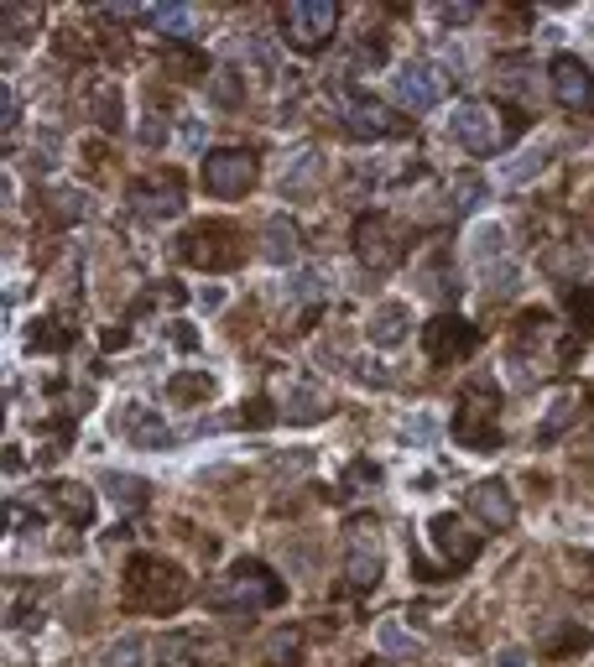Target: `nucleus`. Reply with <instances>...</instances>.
<instances>
[{
    "mask_svg": "<svg viewBox=\"0 0 594 667\" xmlns=\"http://www.w3.org/2000/svg\"><path fill=\"white\" fill-rule=\"evenodd\" d=\"M183 594H188L183 573L173 569V564H162V558H136V564L125 569V600H131L136 610H146V615L178 610Z\"/></svg>",
    "mask_w": 594,
    "mask_h": 667,
    "instance_id": "nucleus-1",
    "label": "nucleus"
},
{
    "mask_svg": "<svg viewBox=\"0 0 594 667\" xmlns=\"http://www.w3.org/2000/svg\"><path fill=\"white\" fill-rule=\"evenodd\" d=\"M449 125H454L459 146L475 152V157H495V152L512 141V120H506V110L491 105V99H459Z\"/></svg>",
    "mask_w": 594,
    "mask_h": 667,
    "instance_id": "nucleus-2",
    "label": "nucleus"
},
{
    "mask_svg": "<svg viewBox=\"0 0 594 667\" xmlns=\"http://www.w3.org/2000/svg\"><path fill=\"white\" fill-rule=\"evenodd\" d=\"M282 600H287L282 579L266 564H256V558L235 564V569L224 573V584H215L219 610H266V605H282Z\"/></svg>",
    "mask_w": 594,
    "mask_h": 667,
    "instance_id": "nucleus-3",
    "label": "nucleus"
},
{
    "mask_svg": "<svg viewBox=\"0 0 594 667\" xmlns=\"http://www.w3.org/2000/svg\"><path fill=\"white\" fill-rule=\"evenodd\" d=\"M334 26H339V6L334 0H287L282 6V32L293 42L297 53H318L334 42Z\"/></svg>",
    "mask_w": 594,
    "mask_h": 667,
    "instance_id": "nucleus-4",
    "label": "nucleus"
},
{
    "mask_svg": "<svg viewBox=\"0 0 594 667\" xmlns=\"http://www.w3.org/2000/svg\"><path fill=\"white\" fill-rule=\"evenodd\" d=\"M204 188L215 198H245L256 188V157L245 146H219L204 157Z\"/></svg>",
    "mask_w": 594,
    "mask_h": 667,
    "instance_id": "nucleus-5",
    "label": "nucleus"
},
{
    "mask_svg": "<svg viewBox=\"0 0 594 667\" xmlns=\"http://www.w3.org/2000/svg\"><path fill=\"white\" fill-rule=\"evenodd\" d=\"M178 255L188 266H204V272H224L240 261V236L230 225H194L188 236L178 240Z\"/></svg>",
    "mask_w": 594,
    "mask_h": 667,
    "instance_id": "nucleus-6",
    "label": "nucleus"
},
{
    "mask_svg": "<svg viewBox=\"0 0 594 667\" xmlns=\"http://www.w3.org/2000/svg\"><path fill=\"white\" fill-rule=\"evenodd\" d=\"M443 95H449V79L438 63H402L396 68V105L402 110H428Z\"/></svg>",
    "mask_w": 594,
    "mask_h": 667,
    "instance_id": "nucleus-7",
    "label": "nucleus"
},
{
    "mask_svg": "<svg viewBox=\"0 0 594 667\" xmlns=\"http://www.w3.org/2000/svg\"><path fill=\"white\" fill-rule=\"evenodd\" d=\"M428 537H433L438 564H443V569H470V564H475L480 543L470 537V527H464L459 516H449V511H443V516H433V522H428Z\"/></svg>",
    "mask_w": 594,
    "mask_h": 667,
    "instance_id": "nucleus-8",
    "label": "nucleus"
},
{
    "mask_svg": "<svg viewBox=\"0 0 594 667\" xmlns=\"http://www.w3.org/2000/svg\"><path fill=\"white\" fill-rule=\"evenodd\" d=\"M548 74H553V95L563 110H594V74L574 53H558Z\"/></svg>",
    "mask_w": 594,
    "mask_h": 667,
    "instance_id": "nucleus-9",
    "label": "nucleus"
},
{
    "mask_svg": "<svg viewBox=\"0 0 594 667\" xmlns=\"http://www.w3.org/2000/svg\"><path fill=\"white\" fill-rule=\"evenodd\" d=\"M422 345H428V354H433L438 365H449V360H464L480 339L459 314H443V318H433V324L422 329Z\"/></svg>",
    "mask_w": 594,
    "mask_h": 667,
    "instance_id": "nucleus-10",
    "label": "nucleus"
},
{
    "mask_svg": "<svg viewBox=\"0 0 594 667\" xmlns=\"http://www.w3.org/2000/svg\"><path fill=\"white\" fill-rule=\"evenodd\" d=\"M470 516H475L485 532H506L516 522V501L512 491L501 485V480H480L475 491H470Z\"/></svg>",
    "mask_w": 594,
    "mask_h": 667,
    "instance_id": "nucleus-11",
    "label": "nucleus"
},
{
    "mask_svg": "<svg viewBox=\"0 0 594 667\" xmlns=\"http://www.w3.org/2000/svg\"><path fill=\"white\" fill-rule=\"evenodd\" d=\"M344 120H350V131L365 141H381V136H396V131H402V116H396L386 99H350Z\"/></svg>",
    "mask_w": 594,
    "mask_h": 667,
    "instance_id": "nucleus-12",
    "label": "nucleus"
},
{
    "mask_svg": "<svg viewBox=\"0 0 594 667\" xmlns=\"http://www.w3.org/2000/svg\"><path fill=\"white\" fill-rule=\"evenodd\" d=\"M355 251L365 266H392L396 261V236H392V219L386 215H365L355 225Z\"/></svg>",
    "mask_w": 594,
    "mask_h": 667,
    "instance_id": "nucleus-13",
    "label": "nucleus"
},
{
    "mask_svg": "<svg viewBox=\"0 0 594 667\" xmlns=\"http://www.w3.org/2000/svg\"><path fill=\"white\" fill-rule=\"evenodd\" d=\"M344 579L355 594H371L381 584V543L371 537V527L360 532V543H350V564H344Z\"/></svg>",
    "mask_w": 594,
    "mask_h": 667,
    "instance_id": "nucleus-14",
    "label": "nucleus"
},
{
    "mask_svg": "<svg viewBox=\"0 0 594 667\" xmlns=\"http://www.w3.org/2000/svg\"><path fill=\"white\" fill-rule=\"evenodd\" d=\"M131 204H136V215H152V219L178 215V209H183L178 177H157V183H141V188H131Z\"/></svg>",
    "mask_w": 594,
    "mask_h": 667,
    "instance_id": "nucleus-15",
    "label": "nucleus"
},
{
    "mask_svg": "<svg viewBox=\"0 0 594 667\" xmlns=\"http://www.w3.org/2000/svg\"><path fill=\"white\" fill-rule=\"evenodd\" d=\"M297 225L287 215H277L272 225H266V261H277V266H293L297 261Z\"/></svg>",
    "mask_w": 594,
    "mask_h": 667,
    "instance_id": "nucleus-16",
    "label": "nucleus"
},
{
    "mask_svg": "<svg viewBox=\"0 0 594 667\" xmlns=\"http://www.w3.org/2000/svg\"><path fill=\"white\" fill-rule=\"evenodd\" d=\"M407 324H413L407 308H402V303H386V308H376V318H371V339H376V345H402V339H407Z\"/></svg>",
    "mask_w": 594,
    "mask_h": 667,
    "instance_id": "nucleus-17",
    "label": "nucleus"
},
{
    "mask_svg": "<svg viewBox=\"0 0 594 667\" xmlns=\"http://www.w3.org/2000/svg\"><path fill=\"white\" fill-rule=\"evenodd\" d=\"M141 17L152 21L157 32H167V37H194V11L188 6H152V11H141Z\"/></svg>",
    "mask_w": 594,
    "mask_h": 667,
    "instance_id": "nucleus-18",
    "label": "nucleus"
},
{
    "mask_svg": "<svg viewBox=\"0 0 594 667\" xmlns=\"http://www.w3.org/2000/svg\"><path fill=\"white\" fill-rule=\"evenodd\" d=\"M167 392H173V402H209L215 396V375L209 371H183L167 381Z\"/></svg>",
    "mask_w": 594,
    "mask_h": 667,
    "instance_id": "nucleus-19",
    "label": "nucleus"
},
{
    "mask_svg": "<svg viewBox=\"0 0 594 667\" xmlns=\"http://www.w3.org/2000/svg\"><path fill=\"white\" fill-rule=\"evenodd\" d=\"M105 495H116V506L136 511L146 501V480H131V474H105Z\"/></svg>",
    "mask_w": 594,
    "mask_h": 667,
    "instance_id": "nucleus-20",
    "label": "nucleus"
},
{
    "mask_svg": "<svg viewBox=\"0 0 594 667\" xmlns=\"http://www.w3.org/2000/svg\"><path fill=\"white\" fill-rule=\"evenodd\" d=\"M53 501H58V511H68L74 522H89V516H95V506H89V491H84V485H53Z\"/></svg>",
    "mask_w": 594,
    "mask_h": 667,
    "instance_id": "nucleus-21",
    "label": "nucleus"
},
{
    "mask_svg": "<svg viewBox=\"0 0 594 667\" xmlns=\"http://www.w3.org/2000/svg\"><path fill=\"white\" fill-rule=\"evenodd\" d=\"M381 652H386V657H417V652H422V642H417V636H407L396 621H386V626H381Z\"/></svg>",
    "mask_w": 594,
    "mask_h": 667,
    "instance_id": "nucleus-22",
    "label": "nucleus"
},
{
    "mask_svg": "<svg viewBox=\"0 0 594 667\" xmlns=\"http://www.w3.org/2000/svg\"><path fill=\"white\" fill-rule=\"evenodd\" d=\"M297 647H302V631L282 626L277 636H272V667H293L297 663Z\"/></svg>",
    "mask_w": 594,
    "mask_h": 667,
    "instance_id": "nucleus-23",
    "label": "nucleus"
},
{
    "mask_svg": "<svg viewBox=\"0 0 594 667\" xmlns=\"http://www.w3.org/2000/svg\"><path fill=\"white\" fill-rule=\"evenodd\" d=\"M318 413H323V396H318L314 386H297V396L287 402V417H293V423H318Z\"/></svg>",
    "mask_w": 594,
    "mask_h": 667,
    "instance_id": "nucleus-24",
    "label": "nucleus"
},
{
    "mask_svg": "<svg viewBox=\"0 0 594 667\" xmlns=\"http://www.w3.org/2000/svg\"><path fill=\"white\" fill-rule=\"evenodd\" d=\"M162 667H198V647L188 636H167L162 642Z\"/></svg>",
    "mask_w": 594,
    "mask_h": 667,
    "instance_id": "nucleus-25",
    "label": "nucleus"
},
{
    "mask_svg": "<svg viewBox=\"0 0 594 667\" xmlns=\"http://www.w3.org/2000/svg\"><path fill=\"white\" fill-rule=\"evenodd\" d=\"M501 245H506V230H501V225H480L475 240H470V251H475L480 261H495V255H501Z\"/></svg>",
    "mask_w": 594,
    "mask_h": 667,
    "instance_id": "nucleus-26",
    "label": "nucleus"
},
{
    "mask_svg": "<svg viewBox=\"0 0 594 667\" xmlns=\"http://www.w3.org/2000/svg\"><path fill=\"white\" fill-rule=\"evenodd\" d=\"M574 407H579V396H558L553 413H548V423H542V438H553L558 428H569V423H574Z\"/></svg>",
    "mask_w": 594,
    "mask_h": 667,
    "instance_id": "nucleus-27",
    "label": "nucleus"
},
{
    "mask_svg": "<svg viewBox=\"0 0 594 667\" xmlns=\"http://www.w3.org/2000/svg\"><path fill=\"white\" fill-rule=\"evenodd\" d=\"M141 642H116V647L105 652V667H141Z\"/></svg>",
    "mask_w": 594,
    "mask_h": 667,
    "instance_id": "nucleus-28",
    "label": "nucleus"
},
{
    "mask_svg": "<svg viewBox=\"0 0 594 667\" xmlns=\"http://www.w3.org/2000/svg\"><path fill=\"white\" fill-rule=\"evenodd\" d=\"M480 198H485V183L480 177H459L454 183V209H475Z\"/></svg>",
    "mask_w": 594,
    "mask_h": 667,
    "instance_id": "nucleus-29",
    "label": "nucleus"
},
{
    "mask_svg": "<svg viewBox=\"0 0 594 667\" xmlns=\"http://www.w3.org/2000/svg\"><path fill=\"white\" fill-rule=\"evenodd\" d=\"M569 308H574V318H579V329L590 334V329H594V293H590V287H579V293H574V297H569Z\"/></svg>",
    "mask_w": 594,
    "mask_h": 667,
    "instance_id": "nucleus-30",
    "label": "nucleus"
},
{
    "mask_svg": "<svg viewBox=\"0 0 594 667\" xmlns=\"http://www.w3.org/2000/svg\"><path fill=\"white\" fill-rule=\"evenodd\" d=\"M590 647V636L584 631H563V636H548V652H579Z\"/></svg>",
    "mask_w": 594,
    "mask_h": 667,
    "instance_id": "nucleus-31",
    "label": "nucleus"
},
{
    "mask_svg": "<svg viewBox=\"0 0 594 667\" xmlns=\"http://www.w3.org/2000/svg\"><path fill=\"white\" fill-rule=\"evenodd\" d=\"M480 6H438V21H449V26H464V21H475Z\"/></svg>",
    "mask_w": 594,
    "mask_h": 667,
    "instance_id": "nucleus-32",
    "label": "nucleus"
},
{
    "mask_svg": "<svg viewBox=\"0 0 594 667\" xmlns=\"http://www.w3.org/2000/svg\"><path fill=\"white\" fill-rule=\"evenodd\" d=\"M141 141H146V146H162V120L157 116L141 120Z\"/></svg>",
    "mask_w": 594,
    "mask_h": 667,
    "instance_id": "nucleus-33",
    "label": "nucleus"
},
{
    "mask_svg": "<svg viewBox=\"0 0 594 667\" xmlns=\"http://www.w3.org/2000/svg\"><path fill=\"white\" fill-rule=\"evenodd\" d=\"M173 339H178V345H188V350H194V345H198L194 324H173Z\"/></svg>",
    "mask_w": 594,
    "mask_h": 667,
    "instance_id": "nucleus-34",
    "label": "nucleus"
},
{
    "mask_svg": "<svg viewBox=\"0 0 594 667\" xmlns=\"http://www.w3.org/2000/svg\"><path fill=\"white\" fill-rule=\"evenodd\" d=\"M495 667H532V663H527L521 652H501V657H495Z\"/></svg>",
    "mask_w": 594,
    "mask_h": 667,
    "instance_id": "nucleus-35",
    "label": "nucleus"
},
{
    "mask_svg": "<svg viewBox=\"0 0 594 667\" xmlns=\"http://www.w3.org/2000/svg\"><path fill=\"white\" fill-rule=\"evenodd\" d=\"M6 131H16V95L6 89Z\"/></svg>",
    "mask_w": 594,
    "mask_h": 667,
    "instance_id": "nucleus-36",
    "label": "nucleus"
}]
</instances>
